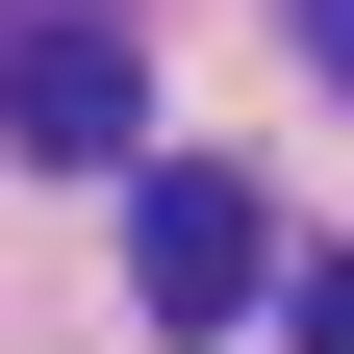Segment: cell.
I'll use <instances>...</instances> for the list:
<instances>
[{
    "instance_id": "2",
    "label": "cell",
    "mask_w": 354,
    "mask_h": 354,
    "mask_svg": "<svg viewBox=\"0 0 354 354\" xmlns=\"http://www.w3.org/2000/svg\"><path fill=\"white\" fill-rule=\"evenodd\" d=\"M127 127H152V76H127V26H0V152H51V177H127Z\"/></svg>"
},
{
    "instance_id": "3",
    "label": "cell",
    "mask_w": 354,
    "mask_h": 354,
    "mask_svg": "<svg viewBox=\"0 0 354 354\" xmlns=\"http://www.w3.org/2000/svg\"><path fill=\"white\" fill-rule=\"evenodd\" d=\"M279 329H304V354H354V253H329V279H304V304H279Z\"/></svg>"
},
{
    "instance_id": "4",
    "label": "cell",
    "mask_w": 354,
    "mask_h": 354,
    "mask_svg": "<svg viewBox=\"0 0 354 354\" xmlns=\"http://www.w3.org/2000/svg\"><path fill=\"white\" fill-rule=\"evenodd\" d=\"M279 26H304V76H354V0H279Z\"/></svg>"
},
{
    "instance_id": "1",
    "label": "cell",
    "mask_w": 354,
    "mask_h": 354,
    "mask_svg": "<svg viewBox=\"0 0 354 354\" xmlns=\"http://www.w3.org/2000/svg\"><path fill=\"white\" fill-rule=\"evenodd\" d=\"M127 279H152V329H253V304H279V203H253L228 152H152L127 177Z\"/></svg>"
}]
</instances>
